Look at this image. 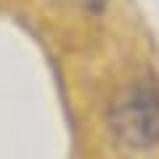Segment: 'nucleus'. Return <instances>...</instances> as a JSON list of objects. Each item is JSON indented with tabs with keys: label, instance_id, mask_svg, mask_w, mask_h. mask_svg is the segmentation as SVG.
I'll return each instance as SVG.
<instances>
[{
	"label": "nucleus",
	"instance_id": "nucleus-1",
	"mask_svg": "<svg viewBox=\"0 0 159 159\" xmlns=\"http://www.w3.org/2000/svg\"><path fill=\"white\" fill-rule=\"evenodd\" d=\"M111 135L122 146L143 151L159 143V90L148 82H133L111 98L106 111Z\"/></svg>",
	"mask_w": 159,
	"mask_h": 159
},
{
	"label": "nucleus",
	"instance_id": "nucleus-2",
	"mask_svg": "<svg viewBox=\"0 0 159 159\" xmlns=\"http://www.w3.org/2000/svg\"><path fill=\"white\" fill-rule=\"evenodd\" d=\"M88 6L90 8H103V3H106V0H85Z\"/></svg>",
	"mask_w": 159,
	"mask_h": 159
}]
</instances>
